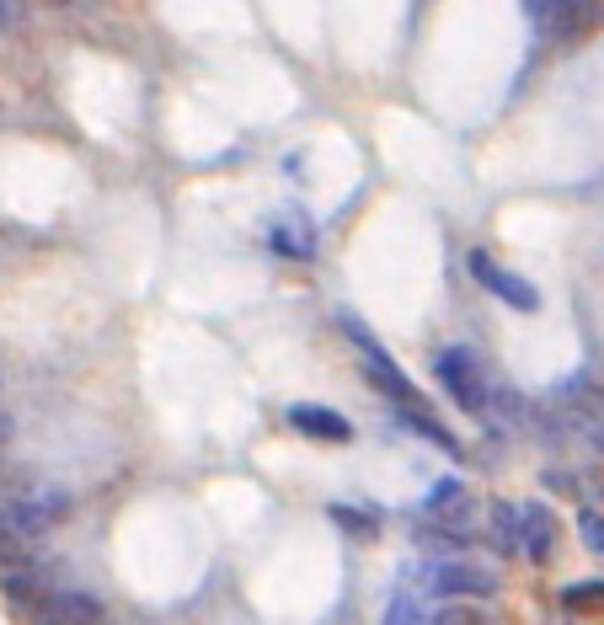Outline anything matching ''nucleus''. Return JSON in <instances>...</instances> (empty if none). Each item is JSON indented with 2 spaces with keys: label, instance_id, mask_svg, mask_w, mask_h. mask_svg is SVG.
I'll use <instances>...</instances> for the list:
<instances>
[{
  "label": "nucleus",
  "instance_id": "1",
  "mask_svg": "<svg viewBox=\"0 0 604 625\" xmlns=\"http://www.w3.org/2000/svg\"><path fill=\"white\" fill-rule=\"evenodd\" d=\"M418 588H423V598L428 594L433 598H492L498 594V577L471 562H433L418 572Z\"/></svg>",
  "mask_w": 604,
  "mask_h": 625
},
{
  "label": "nucleus",
  "instance_id": "2",
  "mask_svg": "<svg viewBox=\"0 0 604 625\" xmlns=\"http://www.w3.org/2000/svg\"><path fill=\"white\" fill-rule=\"evenodd\" d=\"M439 380L454 390L460 407H471V412H492V390H487L482 369H477V358L465 354V348H444V354H439Z\"/></svg>",
  "mask_w": 604,
  "mask_h": 625
},
{
  "label": "nucleus",
  "instance_id": "3",
  "mask_svg": "<svg viewBox=\"0 0 604 625\" xmlns=\"http://www.w3.org/2000/svg\"><path fill=\"white\" fill-rule=\"evenodd\" d=\"M465 268L477 273V278H482L498 299H509V305H519V310H541V289H535V284H524L519 273H503L492 257H487V252H471V257H465Z\"/></svg>",
  "mask_w": 604,
  "mask_h": 625
},
{
  "label": "nucleus",
  "instance_id": "4",
  "mask_svg": "<svg viewBox=\"0 0 604 625\" xmlns=\"http://www.w3.org/2000/svg\"><path fill=\"white\" fill-rule=\"evenodd\" d=\"M423 513L439 524V530H450V535H465L471 530V492L460 486L454 477H444L433 492L423 498Z\"/></svg>",
  "mask_w": 604,
  "mask_h": 625
},
{
  "label": "nucleus",
  "instance_id": "5",
  "mask_svg": "<svg viewBox=\"0 0 604 625\" xmlns=\"http://www.w3.org/2000/svg\"><path fill=\"white\" fill-rule=\"evenodd\" d=\"M289 422H295L300 433H310V439H321V444H342V439H354V422L327 412V407H289Z\"/></svg>",
  "mask_w": 604,
  "mask_h": 625
},
{
  "label": "nucleus",
  "instance_id": "6",
  "mask_svg": "<svg viewBox=\"0 0 604 625\" xmlns=\"http://www.w3.org/2000/svg\"><path fill=\"white\" fill-rule=\"evenodd\" d=\"M535 11V22L545 32H556V38H573L583 22H588V6H573V0H562V6H530Z\"/></svg>",
  "mask_w": 604,
  "mask_h": 625
},
{
  "label": "nucleus",
  "instance_id": "7",
  "mask_svg": "<svg viewBox=\"0 0 604 625\" xmlns=\"http://www.w3.org/2000/svg\"><path fill=\"white\" fill-rule=\"evenodd\" d=\"M492 535H498L503 551H519V545H524V508L492 503Z\"/></svg>",
  "mask_w": 604,
  "mask_h": 625
},
{
  "label": "nucleus",
  "instance_id": "8",
  "mask_svg": "<svg viewBox=\"0 0 604 625\" xmlns=\"http://www.w3.org/2000/svg\"><path fill=\"white\" fill-rule=\"evenodd\" d=\"M519 551L545 562V551H551V519H545V508H524V545Z\"/></svg>",
  "mask_w": 604,
  "mask_h": 625
},
{
  "label": "nucleus",
  "instance_id": "9",
  "mask_svg": "<svg viewBox=\"0 0 604 625\" xmlns=\"http://www.w3.org/2000/svg\"><path fill=\"white\" fill-rule=\"evenodd\" d=\"M577 535H583L588 551H600V556H604V519L594 513V508H583V513H577Z\"/></svg>",
  "mask_w": 604,
  "mask_h": 625
},
{
  "label": "nucleus",
  "instance_id": "10",
  "mask_svg": "<svg viewBox=\"0 0 604 625\" xmlns=\"http://www.w3.org/2000/svg\"><path fill=\"white\" fill-rule=\"evenodd\" d=\"M332 519L342 524V530H348V535H375V530H369V519H364V513H354V508H332Z\"/></svg>",
  "mask_w": 604,
  "mask_h": 625
},
{
  "label": "nucleus",
  "instance_id": "11",
  "mask_svg": "<svg viewBox=\"0 0 604 625\" xmlns=\"http://www.w3.org/2000/svg\"><path fill=\"white\" fill-rule=\"evenodd\" d=\"M583 598H600V604H604V583H583V588H567V604H583Z\"/></svg>",
  "mask_w": 604,
  "mask_h": 625
},
{
  "label": "nucleus",
  "instance_id": "12",
  "mask_svg": "<svg viewBox=\"0 0 604 625\" xmlns=\"http://www.w3.org/2000/svg\"><path fill=\"white\" fill-rule=\"evenodd\" d=\"M545 486H556V492H573V477H562V471H545Z\"/></svg>",
  "mask_w": 604,
  "mask_h": 625
},
{
  "label": "nucleus",
  "instance_id": "13",
  "mask_svg": "<svg viewBox=\"0 0 604 625\" xmlns=\"http://www.w3.org/2000/svg\"><path fill=\"white\" fill-rule=\"evenodd\" d=\"M11 22H17V6H6V0H0V28H11Z\"/></svg>",
  "mask_w": 604,
  "mask_h": 625
},
{
  "label": "nucleus",
  "instance_id": "14",
  "mask_svg": "<svg viewBox=\"0 0 604 625\" xmlns=\"http://www.w3.org/2000/svg\"><path fill=\"white\" fill-rule=\"evenodd\" d=\"M556 625H573V621H556Z\"/></svg>",
  "mask_w": 604,
  "mask_h": 625
}]
</instances>
